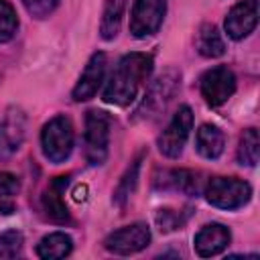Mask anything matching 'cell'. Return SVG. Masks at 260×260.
Returning <instances> with one entry per match:
<instances>
[{
  "mask_svg": "<svg viewBox=\"0 0 260 260\" xmlns=\"http://www.w3.org/2000/svg\"><path fill=\"white\" fill-rule=\"evenodd\" d=\"M152 73V57L146 53H128L124 55L114 71L110 73L102 98L112 106H128L136 100L138 91Z\"/></svg>",
  "mask_w": 260,
  "mask_h": 260,
  "instance_id": "1",
  "label": "cell"
},
{
  "mask_svg": "<svg viewBox=\"0 0 260 260\" xmlns=\"http://www.w3.org/2000/svg\"><path fill=\"white\" fill-rule=\"evenodd\" d=\"M181 87V73L177 69H167L162 75H158L150 87L144 91V98L136 110V120H154L158 118L173 95Z\"/></svg>",
  "mask_w": 260,
  "mask_h": 260,
  "instance_id": "2",
  "label": "cell"
},
{
  "mask_svg": "<svg viewBox=\"0 0 260 260\" xmlns=\"http://www.w3.org/2000/svg\"><path fill=\"white\" fill-rule=\"evenodd\" d=\"M75 142L73 124L67 116H55L51 118L43 130H41V148L49 162L61 165L69 158Z\"/></svg>",
  "mask_w": 260,
  "mask_h": 260,
  "instance_id": "3",
  "label": "cell"
},
{
  "mask_svg": "<svg viewBox=\"0 0 260 260\" xmlns=\"http://www.w3.org/2000/svg\"><path fill=\"white\" fill-rule=\"evenodd\" d=\"M252 197V187L238 177H213L205 185V199L219 209H240Z\"/></svg>",
  "mask_w": 260,
  "mask_h": 260,
  "instance_id": "4",
  "label": "cell"
},
{
  "mask_svg": "<svg viewBox=\"0 0 260 260\" xmlns=\"http://www.w3.org/2000/svg\"><path fill=\"white\" fill-rule=\"evenodd\" d=\"M110 130H112V118L106 112L102 110L87 112L83 144H85V158L89 165L98 167L106 162L108 146H110Z\"/></svg>",
  "mask_w": 260,
  "mask_h": 260,
  "instance_id": "5",
  "label": "cell"
},
{
  "mask_svg": "<svg viewBox=\"0 0 260 260\" xmlns=\"http://www.w3.org/2000/svg\"><path fill=\"white\" fill-rule=\"evenodd\" d=\"M191 130H193V112L189 106H181L173 114L167 128L156 138V146H158L160 154L167 158H179Z\"/></svg>",
  "mask_w": 260,
  "mask_h": 260,
  "instance_id": "6",
  "label": "cell"
},
{
  "mask_svg": "<svg viewBox=\"0 0 260 260\" xmlns=\"http://www.w3.org/2000/svg\"><path fill=\"white\" fill-rule=\"evenodd\" d=\"M167 14V0H134L130 10V35L146 39L158 32Z\"/></svg>",
  "mask_w": 260,
  "mask_h": 260,
  "instance_id": "7",
  "label": "cell"
},
{
  "mask_svg": "<svg viewBox=\"0 0 260 260\" xmlns=\"http://www.w3.org/2000/svg\"><path fill=\"white\" fill-rule=\"evenodd\" d=\"M199 91L209 106H213V108L223 106L236 91L234 71L225 65H217V67L207 69L199 79Z\"/></svg>",
  "mask_w": 260,
  "mask_h": 260,
  "instance_id": "8",
  "label": "cell"
},
{
  "mask_svg": "<svg viewBox=\"0 0 260 260\" xmlns=\"http://www.w3.org/2000/svg\"><path fill=\"white\" fill-rule=\"evenodd\" d=\"M150 244V230L146 223L136 221L130 225H124L120 230H114L104 240V246L108 252L118 256H130L140 250H144Z\"/></svg>",
  "mask_w": 260,
  "mask_h": 260,
  "instance_id": "9",
  "label": "cell"
},
{
  "mask_svg": "<svg viewBox=\"0 0 260 260\" xmlns=\"http://www.w3.org/2000/svg\"><path fill=\"white\" fill-rule=\"evenodd\" d=\"M258 24V0H242L225 16V32L234 41L246 39Z\"/></svg>",
  "mask_w": 260,
  "mask_h": 260,
  "instance_id": "10",
  "label": "cell"
},
{
  "mask_svg": "<svg viewBox=\"0 0 260 260\" xmlns=\"http://www.w3.org/2000/svg\"><path fill=\"white\" fill-rule=\"evenodd\" d=\"M106 65L108 63H106V55L104 53H93L89 57L85 69L79 75V81L75 83V87L71 91V98L75 102H87L98 93L100 85L106 79Z\"/></svg>",
  "mask_w": 260,
  "mask_h": 260,
  "instance_id": "11",
  "label": "cell"
},
{
  "mask_svg": "<svg viewBox=\"0 0 260 260\" xmlns=\"http://www.w3.org/2000/svg\"><path fill=\"white\" fill-rule=\"evenodd\" d=\"M24 114L20 110H8L0 120V160L10 158L24 140Z\"/></svg>",
  "mask_w": 260,
  "mask_h": 260,
  "instance_id": "12",
  "label": "cell"
},
{
  "mask_svg": "<svg viewBox=\"0 0 260 260\" xmlns=\"http://www.w3.org/2000/svg\"><path fill=\"white\" fill-rule=\"evenodd\" d=\"M230 242H232V234L223 223H207L193 238L195 252L201 258L217 256L219 252H223L230 246Z\"/></svg>",
  "mask_w": 260,
  "mask_h": 260,
  "instance_id": "13",
  "label": "cell"
},
{
  "mask_svg": "<svg viewBox=\"0 0 260 260\" xmlns=\"http://www.w3.org/2000/svg\"><path fill=\"white\" fill-rule=\"evenodd\" d=\"M154 187L160 191H177L185 195H195L199 191V181L193 171L187 169H167L154 179Z\"/></svg>",
  "mask_w": 260,
  "mask_h": 260,
  "instance_id": "14",
  "label": "cell"
},
{
  "mask_svg": "<svg viewBox=\"0 0 260 260\" xmlns=\"http://www.w3.org/2000/svg\"><path fill=\"white\" fill-rule=\"evenodd\" d=\"M225 148V134L221 128H217L215 124H203L199 126L197 134H195V150L207 158V160H215L221 156Z\"/></svg>",
  "mask_w": 260,
  "mask_h": 260,
  "instance_id": "15",
  "label": "cell"
},
{
  "mask_svg": "<svg viewBox=\"0 0 260 260\" xmlns=\"http://www.w3.org/2000/svg\"><path fill=\"white\" fill-rule=\"evenodd\" d=\"M67 183H69V175L57 177L55 181H51V185H49L47 191L43 193V207H45L47 215H49L53 221H57V223L69 221V211H67L65 203H63V199H61V195H63V191H65V187H67Z\"/></svg>",
  "mask_w": 260,
  "mask_h": 260,
  "instance_id": "16",
  "label": "cell"
},
{
  "mask_svg": "<svg viewBox=\"0 0 260 260\" xmlns=\"http://www.w3.org/2000/svg\"><path fill=\"white\" fill-rule=\"evenodd\" d=\"M195 49L199 51V55L207 57V59H215L221 57L225 53V43L221 32L217 30L215 24H201L197 35H195Z\"/></svg>",
  "mask_w": 260,
  "mask_h": 260,
  "instance_id": "17",
  "label": "cell"
},
{
  "mask_svg": "<svg viewBox=\"0 0 260 260\" xmlns=\"http://www.w3.org/2000/svg\"><path fill=\"white\" fill-rule=\"evenodd\" d=\"M73 250V240L65 232H51L37 244V254L45 260H59L69 256Z\"/></svg>",
  "mask_w": 260,
  "mask_h": 260,
  "instance_id": "18",
  "label": "cell"
},
{
  "mask_svg": "<svg viewBox=\"0 0 260 260\" xmlns=\"http://www.w3.org/2000/svg\"><path fill=\"white\" fill-rule=\"evenodd\" d=\"M126 4H128V0H106L104 12H102V22H100V37L104 41H112L118 37Z\"/></svg>",
  "mask_w": 260,
  "mask_h": 260,
  "instance_id": "19",
  "label": "cell"
},
{
  "mask_svg": "<svg viewBox=\"0 0 260 260\" xmlns=\"http://www.w3.org/2000/svg\"><path fill=\"white\" fill-rule=\"evenodd\" d=\"M258 156H260V138H258V130L256 128H248L244 130V134L240 136V144H238V162L242 167H256L258 165Z\"/></svg>",
  "mask_w": 260,
  "mask_h": 260,
  "instance_id": "20",
  "label": "cell"
},
{
  "mask_svg": "<svg viewBox=\"0 0 260 260\" xmlns=\"http://www.w3.org/2000/svg\"><path fill=\"white\" fill-rule=\"evenodd\" d=\"M138 171H140V156L128 167V171L124 173V177L120 179V183H118V187L114 191V203L118 207H124L126 201L130 199V195H132V191L136 187V181H138Z\"/></svg>",
  "mask_w": 260,
  "mask_h": 260,
  "instance_id": "21",
  "label": "cell"
},
{
  "mask_svg": "<svg viewBox=\"0 0 260 260\" xmlns=\"http://www.w3.org/2000/svg\"><path fill=\"white\" fill-rule=\"evenodd\" d=\"M18 30V16L8 0H0V45L14 39Z\"/></svg>",
  "mask_w": 260,
  "mask_h": 260,
  "instance_id": "22",
  "label": "cell"
},
{
  "mask_svg": "<svg viewBox=\"0 0 260 260\" xmlns=\"http://www.w3.org/2000/svg\"><path fill=\"white\" fill-rule=\"evenodd\" d=\"M24 238L18 230H6L0 234V258H16L22 250Z\"/></svg>",
  "mask_w": 260,
  "mask_h": 260,
  "instance_id": "23",
  "label": "cell"
},
{
  "mask_svg": "<svg viewBox=\"0 0 260 260\" xmlns=\"http://www.w3.org/2000/svg\"><path fill=\"white\" fill-rule=\"evenodd\" d=\"M22 6L32 18L43 20L55 12V8L59 6V0H22Z\"/></svg>",
  "mask_w": 260,
  "mask_h": 260,
  "instance_id": "24",
  "label": "cell"
},
{
  "mask_svg": "<svg viewBox=\"0 0 260 260\" xmlns=\"http://www.w3.org/2000/svg\"><path fill=\"white\" fill-rule=\"evenodd\" d=\"M20 191V181L16 175L12 173H0V199H6V197H12Z\"/></svg>",
  "mask_w": 260,
  "mask_h": 260,
  "instance_id": "25",
  "label": "cell"
},
{
  "mask_svg": "<svg viewBox=\"0 0 260 260\" xmlns=\"http://www.w3.org/2000/svg\"><path fill=\"white\" fill-rule=\"evenodd\" d=\"M185 219H187V217H181L179 213L169 211V209L158 211V215H156V223H158V228H160V230H165V232L181 228V225L185 223Z\"/></svg>",
  "mask_w": 260,
  "mask_h": 260,
  "instance_id": "26",
  "label": "cell"
}]
</instances>
